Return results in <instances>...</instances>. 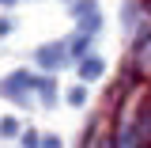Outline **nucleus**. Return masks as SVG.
<instances>
[{
	"mask_svg": "<svg viewBox=\"0 0 151 148\" xmlns=\"http://www.w3.org/2000/svg\"><path fill=\"white\" fill-rule=\"evenodd\" d=\"M72 15H76V23L83 27V34H94V31L102 27V19H98V4H94V0H76Z\"/></svg>",
	"mask_w": 151,
	"mask_h": 148,
	"instance_id": "nucleus-1",
	"label": "nucleus"
},
{
	"mask_svg": "<svg viewBox=\"0 0 151 148\" xmlns=\"http://www.w3.org/2000/svg\"><path fill=\"white\" fill-rule=\"evenodd\" d=\"M34 57H38V65H45V69H57V65L64 61V50H60V42H53V46H42Z\"/></svg>",
	"mask_w": 151,
	"mask_h": 148,
	"instance_id": "nucleus-2",
	"label": "nucleus"
},
{
	"mask_svg": "<svg viewBox=\"0 0 151 148\" xmlns=\"http://www.w3.org/2000/svg\"><path fill=\"white\" fill-rule=\"evenodd\" d=\"M79 76H83V80H98V76H102V61H98V57H87V61L79 65Z\"/></svg>",
	"mask_w": 151,
	"mask_h": 148,
	"instance_id": "nucleus-3",
	"label": "nucleus"
},
{
	"mask_svg": "<svg viewBox=\"0 0 151 148\" xmlns=\"http://www.w3.org/2000/svg\"><path fill=\"white\" fill-rule=\"evenodd\" d=\"M87 46H91V34H76L72 46H68V53H72V57H83V53H87Z\"/></svg>",
	"mask_w": 151,
	"mask_h": 148,
	"instance_id": "nucleus-4",
	"label": "nucleus"
},
{
	"mask_svg": "<svg viewBox=\"0 0 151 148\" xmlns=\"http://www.w3.org/2000/svg\"><path fill=\"white\" fill-rule=\"evenodd\" d=\"M15 129H19V122H15V118H4V122H0V133H4V137H12Z\"/></svg>",
	"mask_w": 151,
	"mask_h": 148,
	"instance_id": "nucleus-5",
	"label": "nucleus"
},
{
	"mask_svg": "<svg viewBox=\"0 0 151 148\" xmlns=\"http://www.w3.org/2000/svg\"><path fill=\"white\" fill-rule=\"evenodd\" d=\"M83 99H87V91H83V87H72V91H68V103H72V106H79Z\"/></svg>",
	"mask_w": 151,
	"mask_h": 148,
	"instance_id": "nucleus-6",
	"label": "nucleus"
},
{
	"mask_svg": "<svg viewBox=\"0 0 151 148\" xmlns=\"http://www.w3.org/2000/svg\"><path fill=\"white\" fill-rule=\"evenodd\" d=\"M23 148H42V141H38V133H27V137H23Z\"/></svg>",
	"mask_w": 151,
	"mask_h": 148,
	"instance_id": "nucleus-7",
	"label": "nucleus"
},
{
	"mask_svg": "<svg viewBox=\"0 0 151 148\" xmlns=\"http://www.w3.org/2000/svg\"><path fill=\"white\" fill-rule=\"evenodd\" d=\"M42 148H60V141H57V137H45V141H42Z\"/></svg>",
	"mask_w": 151,
	"mask_h": 148,
	"instance_id": "nucleus-8",
	"label": "nucleus"
},
{
	"mask_svg": "<svg viewBox=\"0 0 151 148\" xmlns=\"http://www.w3.org/2000/svg\"><path fill=\"white\" fill-rule=\"evenodd\" d=\"M0 4H12V0H0Z\"/></svg>",
	"mask_w": 151,
	"mask_h": 148,
	"instance_id": "nucleus-9",
	"label": "nucleus"
}]
</instances>
